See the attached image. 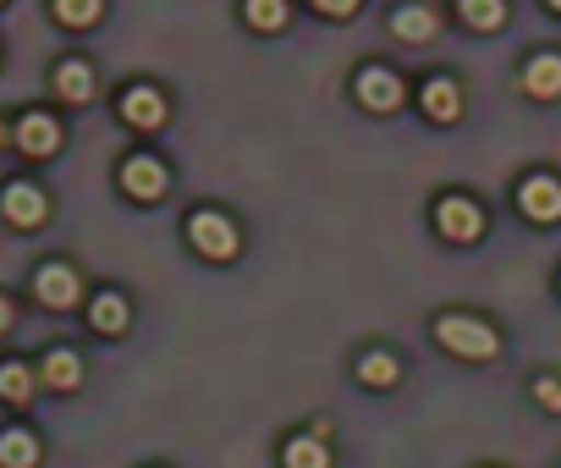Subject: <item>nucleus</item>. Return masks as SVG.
<instances>
[{"label": "nucleus", "mask_w": 561, "mask_h": 468, "mask_svg": "<svg viewBox=\"0 0 561 468\" xmlns=\"http://www.w3.org/2000/svg\"><path fill=\"white\" fill-rule=\"evenodd\" d=\"M419 105H424V116H430L435 127H451V122H462V89H457V78L435 72V78L424 83Z\"/></svg>", "instance_id": "obj_6"}, {"label": "nucleus", "mask_w": 561, "mask_h": 468, "mask_svg": "<svg viewBox=\"0 0 561 468\" xmlns=\"http://www.w3.org/2000/svg\"><path fill=\"white\" fill-rule=\"evenodd\" d=\"M457 18L473 34H501L512 23V0H457Z\"/></svg>", "instance_id": "obj_14"}, {"label": "nucleus", "mask_w": 561, "mask_h": 468, "mask_svg": "<svg viewBox=\"0 0 561 468\" xmlns=\"http://www.w3.org/2000/svg\"><path fill=\"white\" fill-rule=\"evenodd\" d=\"M39 375H45V386H50V391H78V386H83V358H78V353H67V347H56V353H45Z\"/></svg>", "instance_id": "obj_15"}, {"label": "nucleus", "mask_w": 561, "mask_h": 468, "mask_svg": "<svg viewBox=\"0 0 561 468\" xmlns=\"http://www.w3.org/2000/svg\"><path fill=\"white\" fill-rule=\"evenodd\" d=\"M287 468H331L325 435H298V441H287Z\"/></svg>", "instance_id": "obj_21"}, {"label": "nucleus", "mask_w": 561, "mask_h": 468, "mask_svg": "<svg viewBox=\"0 0 561 468\" xmlns=\"http://www.w3.org/2000/svg\"><path fill=\"white\" fill-rule=\"evenodd\" d=\"M34 298H39L45 309H72V304H78V271H72V265H45V271L34 276Z\"/></svg>", "instance_id": "obj_10"}, {"label": "nucleus", "mask_w": 561, "mask_h": 468, "mask_svg": "<svg viewBox=\"0 0 561 468\" xmlns=\"http://www.w3.org/2000/svg\"><path fill=\"white\" fill-rule=\"evenodd\" d=\"M56 94H61V100H72V105H89V100H94V67L67 61V67L56 72Z\"/></svg>", "instance_id": "obj_18"}, {"label": "nucleus", "mask_w": 561, "mask_h": 468, "mask_svg": "<svg viewBox=\"0 0 561 468\" xmlns=\"http://www.w3.org/2000/svg\"><path fill=\"white\" fill-rule=\"evenodd\" d=\"M0 397H7L12 408L34 402V369H23V364H0Z\"/></svg>", "instance_id": "obj_22"}, {"label": "nucleus", "mask_w": 561, "mask_h": 468, "mask_svg": "<svg viewBox=\"0 0 561 468\" xmlns=\"http://www.w3.org/2000/svg\"><path fill=\"white\" fill-rule=\"evenodd\" d=\"M12 320H18L12 315V298H0V331H12Z\"/></svg>", "instance_id": "obj_26"}, {"label": "nucleus", "mask_w": 561, "mask_h": 468, "mask_svg": "<svg viewBox=\"0 0 561 468\" xmlns=\"http://www.w3.org/2000/svg\"><path fill=\"white\" fill-rule=\"evenodd\" d=\"M435 342L462 358V364H495L501 358V331L479 315H440L435 320Z\"/></svg>", "instance_id": "obj_1"}, {"label": "nucleus", "mask_w": 561, "mask_h": 468, "mask_svg": "<svg viewBox=\"0 0 561 468\" xmlns=\"http://www.w3.org/2000/svg\"><path fill=\"white\" fill-rule=\"evenodd\" d=\"M242 18H248V28L275 34V28H287V0H242Z\"/></svg>", "instance_id": "obj_20"}, {"label": "nucleus", "mask_w": 561, "mask_h": 468, "mask_svg": "<svg viewBox=\"0 0 561 468\" xmlns=\"http://www.w3.org/2000/svg\"><path fill=\"white\" fill-rule=\"evenodd\" d=\"M512 198L528 226H561V176L556 171H523Z\"/></svg>", "instance_id": "obj_3"}, {"label": "nucleus", "mask_w": 561, "mask_h": 468, "mask_svg": "<svg viewBox=\"0 0 561 468\" xmlns=\"http://www.w3.org/2000/svg\"><path fill=\"white\" fill-rule=\"evenodd\" d=\"M517 89L534 105H556L561 100V50H528L517 67Z\"/></svg>", "instance_id": "obj_5"}, {"label": "nucleus", "mask_w": 561, "mask_h": 468, "mask_svg": "<svg viewBox=\"0 0 561 468\" xmlns=\"http://www.w3.org/2000/svg\"><path fill=\"white\" fill-rule=\"evenodd\" d=\"M528 397H534L539 413L561 419V375H534V380H528Z\"/></svg>", "instance_id": "obj_24"}, {"label": "nucleus", "mask_w": 561, "mask_h": 468, "mask_svg": "<svg viewBox=\"0 0 561 468\" xmlns=\"http://www.w3.org/2000/svg\"><path fill=\"white\" fill-rule=\"evenodd\" d=\"M39 463V441L28 430H7L0 435V468H34Z\"/></svg>", "instance_id": "obj_19"}, {"label": "nucleus", "mask_w": 561, "mask_h": 468, "mask_svg": "<svg viewBox=\"0 0 561 468\" xmlns=\"http://www.w3.org/2000/svg\"><path fill=\"white\" fill-rule=\"evenodd\" d=\"M358 100L369 105V111H402V78L397 72H386V67H369L364 78H358Z\"/></svg>", "instance_id": "obj_11"}, {"label": "nucleus", "mask_w": 561, "mask_h": 468, "mask_svg": "<svg viewBox=\"0 0 561 468\" xmlns=\"http://www.w3.org/2000/svg\"><path fill=\"white\" fill-rule=\"evenodd\" d=\"M89 326H94V331H105V336H116V331H127V326H133V309H127L116 293H100V298L89 304Z\"/></svg>", "instance_id": "obj_16"}, {"label": "nucleus", "mask_w": 561, "mask_h": 468, "mask_svg": "<svg viewBox=\"0 0 561 468\" xmlns=\"http://www.w3.org/2000/svg\"><path fill=\"white\" fill-rule=\"evenodd\" d=\"M484 204L479 198H468V193H446V198H435V231L446 243H457V249H473L479 238H484Z\"/></svg>", "instance_id": "obj_2"}, {"label": "nucleus", "mask_w": 561, "mask_h": 468, "mask_svg": "<svg viewBox=\"0 0 561 468\" xmlns=\"http://www.w3.org/2000/svg\"><path fill=\"white\" fill-rule=\"evenodd\" d=\"M0 144H7V127H0Z\"/></svg>", "instance_id": "obj_28"}, {"label": "nucleus", "mask_w": 561, "mask_h": 468, "mask_svg": "<svg viewBox=\"0 0 561 468\" xmlns=\"http://www.w3.org/2000/svg\"><path fill=\"white\" fill-rule=\"evenodd\" d=\"M0 215H7L12 226H39L45 215H50V204H45V193L39 187H28V182H12L7 193H0Z\"/></svg>", "instance_id": "obj_7"}, {"label": "nucleus", "mask_w": 561, "mask_h": 468, "mask_svg": "<svg viewBox=\"0 0 561 468\" xmlns=\"http://www.w3.org/2000/svg\"><path fill=\"white\" fill-rule=\"evenodd\" d=\"M314 7H320L325 18H353V12H358V0H314Z\"/></svg>", "instance_id": "obj_25"}, {"label": "nucleus", "mask_w": 561, "mask_h": 468, "mask_svg": "<svg viewBox=\"0 0 561 468\" xmlns=\"http://www.w3.org/2000/svg\"><path fill=\"white\" fill-rule=\"evenodd\" d=\"M122 187L133 198H160L165 193V165L149 160V155H133V160H122Z\"/></svg>", "instance_id": "obj_13"}, {"label": "nucleus", "mask_w": 561, "mask_h": 468, "mask_svg": "<svg viewBox=\"0 0 561 468\" xmlns=\"http://www.w3.org/2000/svg\"><path fill=\"white\" fill-rule=\"evenodd\" d=\"M18 149L23 155H56L61 149V122L56 116H45V111H28L23 122H18Z\"/></svg>", "instance_id": "obj_9"}, {"label": "nucleus", "mask_w": 561, "mask_h": 468, "mask_svg": "<svg viewBox=\"0 0 561 468\" xmlns=\"http://www.w3.org/2000/svg\"><path fill=\"white\" fill-rule=\"evenodd\" d=\"M100 12H105V0H56V23L67 28H94Z\"/></svg>", "instance_id": "obj_23"}, {"label": "nucleus", "mask_w": 561, "mask_h": 468, "mask_svg": "<svg viewBox=\"0 0 561 468\" xmlns=\"http://www.w3.org/2000/svg\"><path fill=\"white\" fill-rule=\"evenodd\" d=\"M187 238H193V249H198L204 260H215V265L237 260V249H242L237 226H231V220H226L220 209H198V215L187 220Z\"/></svg>", "instance_id": "obj_4"}, {"label": "nucleus", "mask_w": 561, "mask_h": 468, "mask_svg": "<svg viewBox=\"0 0 561 468\" xmlns=\"http://www.w3.org/2000/svg\"><path fill=\"white\" fill-rule=\"evenodd\" d=\"M122 122L138 127V133H154V127L165 122V100H160V89H149V83L127 89V94H122Z\"/></svg>", "instance_id": "obj_8"}, {"label": "nucleus", "mask_w": 561, "mask_h": 468, "mask_svg": "<svg viewBox=\"0 0 561 468\" xmlns=\"http://www.w3.org/2000/svg\"><path fill=\"white\" fill-rule=\"evenodd\" d=\"M545 12H550V18H561V0H545Z\"/></svg>", "instance_id": "obj_27"}, {"label": "nucleus", "mask_w": 561, "mask_h": 468, "mask_svg": "<svg viewBox=\"0 0 561 468\" xmlns=\"http://www.w3.org/2000/svg\"><path fill=\"white\" fill-rule=\"evenodd\" d=\"M391 34H397L402 45H430V39L440 34V18L413 0V7H397V12H391Z\"/></svg>", "instance_id": "obj_12"}, {"label": "nucleus", "mask_w": 561, "mask_h": 468, "mask_svg": "<svg viewBox=\"0 0 561 468\" xmlns=\"http://www.w3.org/2000/svg\"><path fill=\"white\" fill-rule=\"evenodd\" d=\"M358 380H364V386H375V391H386V386H397V380H402V358H397V353H386V347H375V353H364Z\"/></svg>", "instance_id": "obj_17"}, {"label": "nucleus", "mask_w": 561, "mask_h": 468, "mask_svg": "<svg viewBox=\"0 0 561 468\" xmlns=\"http://www.w3.org/2000/svg\"><path fill=\"white\" fill-rule=\"evenodd\" d=\"M556 293H561V276H556Z\"/></svg>", "instance_id": "obj_29"}]
</instances>
